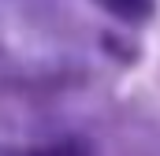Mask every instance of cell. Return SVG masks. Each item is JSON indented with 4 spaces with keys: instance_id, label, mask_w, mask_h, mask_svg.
I'll return each instance as SVG.
<instances>
[{
    "instance_id": "6da1fadb",
    "label": "cell",
    "mask_w": 160,
    "mask_h": 156,
    "mask_svg": "<svg viewBox=\"0 0 160 156\" xmlns=\"http://www.w3.org/2000/svg\"><path fill=\"white\" fill-rule=\"evenodd\" d=\"M34 156H89V145L82 141H56V145H45Z\"/></svg>"
},
{
    "instance_id": "7a4b0ae2",
    "label": "cell",
    "mask_w": 160,
    "mask_h": 156,
    "mask_svg": "<svg viewBox=\"0 0 160 156\" xmlns=\"http://www.w3.org/2000/svg\"><path fill=\"white\" fill-rule=\"evenodd\" d=\"M112 15H123V19H145L153 15V4H108Z\"/></svg>"
}]
</instances>
